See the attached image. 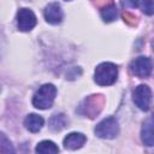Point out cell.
Returning a JSON list of instances; mask_svg holds the SVG:
<instances>
[{
	"mask_svg": "<svg viewBox=\"0 0 154 154\" xmlns=\"http://www.w3.org/2000/svg\"><path fill=\"white\" fill-rule=\"evenodd\" d=\"M117 77H118V67L112 63L99 64L94 72L95 83L102 87L113 84L117 81Z\"/></svg>",
	"mask_w": 154,
	"mask_h": 154,
	"instance_id": "1",
	"label": "cell"
},
{
	"mask_svg": "<svg viewBox=\"0 0 154 154\" xmlns=\"http://www.w3.org/2000/svg\"><path fill=\"white\" fill-rule=\"evenodd\" d=\"M55 95H57V88L53 84H51V83L43 84L35 93V95L32 97V105L38 109L51 108L54 102Z\"/></svg>",
	"mask_w": 154,
	"mask_h": 154,
	"instance_id": "2",
	"label": "cell"
},
{
	"mask_svg": "<svg viewBox=\"0 0 154 154\" xmlns=\"http://www.w3.org/2000/svg\"><path fill=\"white\" fill-rule=\"evenodd\" d=\"M95 135L100 138H106V140H112L117 137L119 134V125L116 118L113 117H107L102 119L96 126H95Z\"/></svg>",
	"mask_w": 154,
	"mask_h": 154,
	"instance_id": "3",
	"label": "cell"
},
{
	"mask_svg": "<svg viewBox=\"0 0 154 154\" xmlns=\"http://www.w3.org/2000/svg\"><path fill=\"white\" fill-rule=\"evenodd\" d=\"M132 100L140 109L148 111L150 107V101H152V91H150L149 87L146 84L137 85L134 90Z\"/></svg>",
	"mask_w": 154,
	"mask_h": 154,
	"instance_id": "4",
	"label": "cell"
},
{
	"mask_svg": "<svg viewBox=\"0 0 154 154\" xmlns=\"http://www.w3.org/2000/svg\"><path fill=\"white\" fill-rule=\"evenodd\" d=\"M153 65H152V60L147 57H138L135 58L131 63H130V71L140 77V78H144L148 77L152 72Z\"/></svg>",
	"mask_w": 154,
	"mask_h": 154,
	"instance_id": "5",
	"label": "cell"
},
{
	"mask_svg": "<svg viewBox=\"0 0 154 154\" xmlns=\"http://www.w3.org/2000/svg\"><path fill=\"white\" fill-rule=\"evenodd\" d=\"M17 25L20 31H30L36 25V16L29 8H19L17 13Z\"/></svg>",
	"mask_w": 154,
	"mask_h": 154,
	"instance_id": "6",
	"label": "cell"
},
{
	"mask_svg": "<svg viewBox=\"0 0 154 154\" xmlns=\"http://www.w3.org/2000/svg\"><path fill=\"white\" fill-rule=\"evenodd\" d=\"M102 105H103V97L101 95H91L84 100V106H82L83 114L94 118L96 114L100 113Z\"/></svg>",
	"mask_w": 154,
	"mask_h": 154,
	"instance_id": "7",
	"label": "cell"
},
{
	"mask_svg": "<svg viewBox=\"0 0 154 154\" xmlns=\"http://www.w3.org/2000/svg\"><path fill=\"white\" fill-rule=\"evenodd\" d=\"M45 19L49 24H59L63 20V11L58 2H51L46 6Z\"/></svg>",
	"mask_w": 154,
	"mask_h": 154,
	"instance_id": "8",
	"label": "cell"
},
{
	"mask_svg": "<svg viewBox=\"0 0 154 154\" xmlns=\"http://www.w3.org/2000/svg\"><path fill=\"white\" fill-rule=\"evenodd\" d=\"M87 141V137L81 132H71L64 138V147L66 149L76 150L81 148Z\"/></svg>",
	"mask_w": 154,
	"mask_h": 154,
	"instance_id": "9",
	"label": "cell"
},
{
	"mask_svg": "<svg viewBox=\"0 0 154 154\" xmlns=\"http://www.w3.org/2000/svg\"><path fill=\"white\" fill-rule=\"evenodd\" d=\"M141 138L146 146L148 147L154 146V122L152 119L146 120L143 123L141 130Z\"/></svg>",
	"mask_w": 154,
	"mask_h": 154,
	"instance_id": "10",
	"label": "cell"
},
{
	"mask_svg": "<svg viewBox=\"0 0 154 154\" xmlns=\"http://www.w3.org/2000/svg\"><path fill=\"white\" fill-rule=\"evenodd\" d=\"M43 124H45L43 118L35 113L26 116V118L24 119V125L30 132H38L42 129Z\"/></svg>",
	"mask_w": 154,
	"mask_h": 154,
	"instance_id": "11",
	"label": "cell"
},
{
	"mask_svg": "<svg viewBox=\"0 0 154 154\" xmlns=\"http://www.w3.org/2000/svg\"><path fill=\"white\" fill-rule=\"evenodd\" d=\"M35 152L40 153V154H55V153L59 152V148L54 142L46 140V141H41L36 146Z\"/></svg>",
	"mask_w": 154,
	"mask_h": 154,
	"instance_id": "12",
	"label": "cell"
},
{
	"mask_svg": "<svg viewBox=\"0 0 154 154\" xmlns=\"http://www.w3.org/2000/svg\"><path fill=\"white\" fill-rule=\"evenodd\" d=\"M66 125V118L63 113H59V114H54L51 120H49V128L54 131H59L61 130L64 126Z\"/></svg>",
	"mask_w": 154,
	"mask_h": 154,
	"instance_id": "13",
	"label": "cell"
},
{
	"mask_svg": "<svg viewBox=\"0 0 154 154\" xmlns=\"http://www.w3.org/2000/svg\"><path fill=\"white\" fill-rule=\"evenodd\" d=\"M101 17L106 23L113 22L117 18V8L113 4L105 6L103 8H101Z\"/></svg>",
	"mask_w": 154,
	"mask_h": 154,
	"instance_id": "14",
	"label": "cell"
},
{
	"mask_svg": "<svg viewBox=\"0 0 154 154\" xmlns=\"http://www.w3.org/2000/svg\"><path fill=\"white\" fill-rule=\"evenodd\" d=\"M138 6L142 12L148 16L154 13V0H138Z\"/></svg>",
	"mask_w": 154,
	"mask_h": 154,
	"instance_id": "15",
	"label": "cell"
},
{
	"mask_svg": "<svg viewBox=\"0 0 154 154\" xmlns=\"http://www.w3.org/2000/svg\"><path fill=\"white\" fill-rule=\"evenodd\" d=\"M0 150L2 152V153H13L14 152V149H13V147L11 146V142L6 138V136H5V134H1V144H0Z\"/></svg>",
	"mask_w": 154,
	"mask_h": 154,
	"instance_id": "16",
	"label": "cell"
},
{
	"mask_svg": "<svg viewBox=\"0 0 154 154\" xmlns=\"http://www.w3.org/2000/svg\"><path fill=\"white\" fill-rule=\"evenodd\" d=\"M120 4L124 8H135L138 6V0H120Z\"/></svg>",
	"mask_w": 154,
	"mask_h": 154,
	"instance_id": "17",
	"label": "cell"
},
{
	"mask_svg": "<svg viewBox=\"0 0 154 154\" xmlns=\"http://www.w3.org/2000/svg\"><path fill=\"white\" fill-rule=\"evenodd\" d=\"M123 19H124L126 23L131 24V25H134V24L136 23V16H134V14L130 13V12H124V13H123Z\"/></svg>",
	"mask_w": 154,
	"mask_h": 154,
	"instance_id": "18",
	"label": "cell"
},
{
	"mask_svg": "<svg viewBox=\"0 0 154 154\" xmlns=\"http://www.w3.org/2000/svg\"><path fill=\"white\" fill-rule=\"evenodd\" d=\"M93 2H94V5H95L96 7H99V8L101 10V8H103L105 6H108V5L113 4V0H93Z\"/></svg>",
	"mask_w": 154,
	"mask_h": 154,
	"instance_id": "19",
	"label": "cell"
},
{
	"mask_svg": "<svg viewBox=\"0 0 154 154\" xmlns=\"http://www.w3.org/2000/svg\"><path fill=\"white\" fill-rule=\"evenodd\" d=\"M152 120H153V122H154V114H153V117H152Z\"/></svg>",
	"mask_w": 154,
	"mask_h": 154,
	"instance_id": "20",
	"label": "cell"
}]
</instances>
